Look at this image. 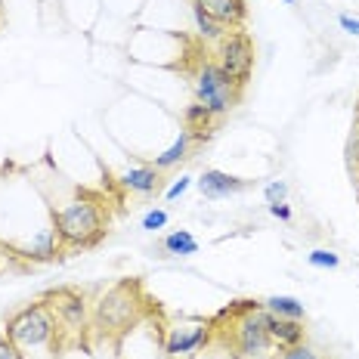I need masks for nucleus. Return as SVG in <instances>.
I'll return each instance as SVG.
<instances>
[{"label": "nucleus", "instance_id": "f257e3e1", "mask_svg": "<svg viewBox=\"0 0 359 359\" xmlns=\"http://www.w3.org/2000/svg\"><path fill=\"white\" fill-rule=\"evenodd\" d=\"M223 344L229 356L236 359H264L273 350V341L264 325V304L236 301L214 319V341Z\"/></svg>", "mask_w": 359, "mask_h": 359}, {"label": "nucleus", "instance_id": "f03ea898", "mask_svg": "<svg viewBox=\"0 0 359 359\" xmlns=\"http://www.w3.org/2000/svg\"><path fill=\"white\" fill-rule=\"evenodd\" d=\"M152 301L146 297L143 285L137 279H121L115 282L109 291H102L100 301L93 304V316H90V328L100 338H124L127 332H133L146 319Z\"/></svg>", "mask_w": 359, "mask_h": 359}, {"label": "nucleus", "instance_id": "7ed1b4c3", "mask_svg": "<svg viewBox=\"0 0 359 359\" xmlns=\"http://www.w3.org/2000/svg\"><path fill=\"white\" fill-rule=\"evenodd\" d=\"M106 223L109 217L102 211V201L87 196L53 211V229L59 236V245H65V248H90V245H96L106 236Z\"/></svg>", "mask_w": 359, "mask_h": 359}, {"label": "nucleus", "instance_id": "20e7f679", "mask_svg": "<svg viewBox=\"0 0 359 359\" xmlns=\"http://www.w3.org/2000/svg\"><path fill=\"white\" fill-rule=\"evenodd\" d=\"M4 334L10 338L16 347H43V344H56L59 338V325H56V316L43 301L37 304H28L22 306L19 313H13L6 319V328Z\"/></svg>", "mask_w": 359, "mask_h": 359}, {"label": "nucleus", "instance_id": "39448f33", "mask_svg": "<svg viewBox=\"0 0 359 359\" xmlns=\"http://www.w3.org/2000/svg\"><path fill=\"white\" fill-rule=\"evenodd\" d=\"M192 90H196V100L211 111L214 118L229 115L233 106L238 102V96H242V90L226 78V72H223L214 59H205V62L198 65L196 78H192Z\"/></svg>", "mask_w": 359, "mask_h": 359}, {"label": "nucleus", "instance_id": "423d86ee", "mask_svg": "<svg viewBox=\"0 0 359 359\" xmlns=\"http://www.w3.org/2000/svg\"><path fill=\"white\" fill-rule=\"evenodd\" d=\"M217 65L226 72V78L233 81L238 90H245V84L254 74V41L245 28H229L226 34L217 41Z\"/></svg>", "mask_w": 359, "mask_h": 359}, {"label": "nucleus", "instance_id": "0eeeda50", "mask_svg": "<svg viewBox=\"0 0 359 359\" xmlns=\"http://www.w3.org/2000/svg\"><path fill=\"white\" fill-rule=\"evenodd\" d=\"M214 341V319L186 316L168 325L164 332V353L170 359H196Z\"/></svg>", "mask_w": 359, "mask_h": 359}, {"label": "nucleus", "instance_id": "6e6552de", "mask_svg": "<svg viewBox=\"0 0 359 359\" xmlns=\"http://www.w3.org/2000/svg\"><path fill=\"white\" fill-rule=\"evenodd\" d=\"M43 304L53 310L56 316V325H59V334H72V338H81V334L90 328V306H87V297L74 288H56V291H47L43 294Z\"/></svg>", "mask_w": 359, "mask_h": 359}, {"label": "nucleus", "instance_id": "1a4fd4ad", "mask_svg": "<svg viewBox=\"0 0 359 359\" xmlns=\"http://www.w3.org/2000/svg\"><path fill=\"white\" fill-rule=\"evenodd\" d=\"M264 325H266V334H269V341H273V347H279V350H291V347H297V344H306V328L301 319L273 316L264 306Z\"/></svg>", "mask_w": 359, "mask_h": 359}, {"label": "nucleus", "instance_id": "9d476101", "mask_svg": "<svg viewBox=\"0 0 359 359\" xmlns=\"http://www.w3.org/2000/svg\"><path fill=\"white\" fill-rule=\"evenodd\" d=\"M192 6H201L223 28H245V19H248L245 0H192Z\"/></svg>", "mask_w": 359, "mask_h": 359}, {"label": "nucleus", "instance_id": "9b49d317", "mask_svg": "<svg viewBox=\"0 0 359 359\" xmlns=\"http://www.w3.org/2000/svg\"><path fill=\"white\" fill-rule=\"evenodd\" d=\"M248 189V180L242 177H233L226 174V170H205V174L198 177V192L205 198H226V196H236V192Z\"/></svg>", "mask_w": 359, "mask_h": 359}, {"label": "nucleus", "instance_id": "f8f14e48", "mask_svg": "<svg viewBox=\"0 0 359 359\" xmlns=\"http://www.w3.org/2000/svg\"><path fill=\"white\" fill-rule=\"evenodd\" d=\"M158 183H161L158 168H130L118 177V186L124 192H133V196H152V192H158Z\"/></svg>", "mask_w": 359, "mask_h": 359}, {"label": "nucleus", "instance_id": "ddd939ff", "mask_svg": "<svg viewBox=\"0 0 359 359\" xmlns=\"http://www.w3.org/2000/svg\"><path fill=\"white\" fill-rule=\"evenodd\" d=\"M183 124H186V130L192 133V140H196V146L201 143V140H208L211 137V130H214V124H217V118L208 111L201 102H189V106L183 109Z\"/></svg>", "mask_w": 359, "mask_h": 359}, {"label": "nucleus", "instance_id": "4468645a", "mask_svg": "<svg viewBox=\"0 0 359 359\" xmlns=\"http://www.w3.org/2000/svg\"><path fill=\"white\" fill-rule=\"evenodd\" d=\"M192 149H196V140H192V133H189V130H180V137L174 140V146L164 149L161 155H155V164H152V168H158V170L177 168V164H183L186 158H189Z\"/></svg>", "mask_w": 359, "mask_h": 359}, {"label": "nucleus", "instance_id": "2eb2a0df", "mask_svg": "<svg viewBox=\"0 0 359 359\" xmlns=\"http://www.w3.org/2000/svg\"><path fill=\"white\" fill-rule=\"evenodd\" d=\"M59 248V236H56V229H41L32 242L28 245H22L19 254H25V257H32V260H53V254Z\"/></svg>", "mask_w": 359, "mask_h": 359}, {"label": "nucleus", "instance_id": "dca6fc26", "mask_svg": "<svg viewBox=\"0 0 359 359\" xmlns=\"http://www.w3.org/2000/svg\"><path fill=\"white\" fill-rule=\"evenodd\" d=\"M264 306L273 316H282V319H306V310H304V304L297 301V297H291V294H273V297H266Z\"/></svg>", "mask_w": 359, "mask_h": 359}, {"label": "nucleus", "instance_id": "f3484780", "mask_svg": "<svg viewBox=\"0 0 359 359\" xmlns=\"http://www.w3.org/2000/svg\"><path fill=\"white\" fill-rule=\"evenodd\" d=\"M161 248L168 254H174V257H192V254H198V242L189 229H177V233L161 238Z\"/></svg>", "mask_w": 359, "mask_h": 359}, {"label": "nucleus", "instance_id": "a211bd4d", "mask_svg": "<svg viewBox=\"0 0 359 359\" xmlns=\"http://www.w3.org/2000/svg\"><path fill=\"white\" fill-rule=\"evenodd\" d=\"M192 19H196V28H198V34L205 37V41H214V43H217L223 34L229 32V28H223L220 22H214L211 16H208L201 6H192Z\"/></svg>", "mask_w": 359, "mask_h": 359}, {"label": "nucleus", "instance_id": "6ab92c4d", "mask_svg": "<svg viewBox=\"0 0 359 359\" xmlns=\"http://www.w3.org/2000/svg\"><path fill=\"white\" fill-rule=\"evenodd\" d=\"M306 260H310V266H319V269H334V266H341V257H338L334 251H328V248L310 251V254H306Z\"/></svg>", "mask_w": 359, "mask_h": 359}, {"label": "nucleus", "instance_id": "aec40b11", "mask_svg": "<svg viewBox=\"0 0 359 359\" xmlns=\"http://www.w3.org/2000/svg\"><path fill=\"white\" fill-rule=\"evenodd\" d=\"M168 226V211H161V208H152V211L143 214V229L149 233H155V229H164Z\"/></svg>", "mask_w": 359, "mask_h": 359}, {"label": "nucleus", "instance_id": "412c9836", "mask_svg": "<svg viewBox=\"0 0 359 359\" xmlns=\"http://www.w3.org/2000/svg\"><path fill=\"white\" fill-rule=\"evenodd\" d=\"M288 196V186L282 183V180H273V183L264 189V198H266V205H282Z\"/></svg>", "mask_w": 359, "mask_h": 359}, {"label": "nucleus", "instance_id": "4be33fe9", "mask_svg": "<svg viewBox=\"0 0 359 359\" xmlns=\"http://www.w3.org/2000/svg\"><path fill=\"white\" fill-rule=\"evenodd\" d=\"M279 359H323V356L313 347H306V344H297V347H291V350H282Z\"/></svg>", "mask_w": 359, "mask_h": 359}, {"label": "nucleus", "instance_id": "5701e85b", "mask_svg": "<svg viewBox=\"0 0 359 359\" xmlns=\"http://www.w3.org/2000/svg\"><path fill=\"white\" fill-rule=\"evenodd\" d=\"M189 186H192V177H180V180H174V183H170V189L164 192V196H168V201H174V198L183 196Z\"/></svg>", "mask_w": 359, "mask_h": 359}, {"label": "nucleus", "instance_id": "b1692460", "mask_svg": "<svg viewBox=\"0 0 359 359\" xmlns=\"http://www.w3.org/2000/svg\"><path fill=\"white\" fill-rule=\"evenodd\" d=\"M0 359H19V347L6 334H0Z\"/></svg>", "mask_w": 359, "mask_h": 359}, {"label": "nucleus", "instance_id": "393cba45", "mask_svg": "<svg viewBox=\"0 0 359 359\" xmlns=\"http://www.w3.org/2000/svg\"><path fill=\"white\" fill-rule=\"evenodd\" d=\"M269 214L279 217V220H291V208L282 201V205H269Z\"/></svg>", "mask_w": 359, "mask_h": 359}, {"label": "nucleus", "instance_id": "a878e982", "mask_svg": "<svg viewBox=\"0 0 359 359\" xmlns=\"http://www.w3.org/2000/svg\"><path fill=\"white\" fill-rule=\"evenodd\" d=\"M338 22H341V28H344V32H350V34H359V19H353V16H341Z\"/></svg>", "mask_w": 359, "mask_h": 359}, {"label": "nucleus", "instance_id": "bb28decb", "mask_svg": "<svg viewBox=\"0 0 359 359\" xmlns=\"http://www.w3.org/2000/svg\"><path fill=\"white\" fill-rule=\"evenodd\" d=\"M282 4H288V6H291V4H297V0H282Z\"/></svg>", "mask_w": 359, "mask_h": 359}, {"label": "nucleus", "instance_id": "cd10ccee", "mask_svg": "<svg viewBox=\"0 0 359 359\" xmlns=\"http://www.w3.org/2000/svg\"><path fill=\"white\" fill-rule=\"evenodd\" d=\"M356 192H359V183H356Z\"/></svg>", "mask_w": 359, "mask_h": 359}]
</instances>
